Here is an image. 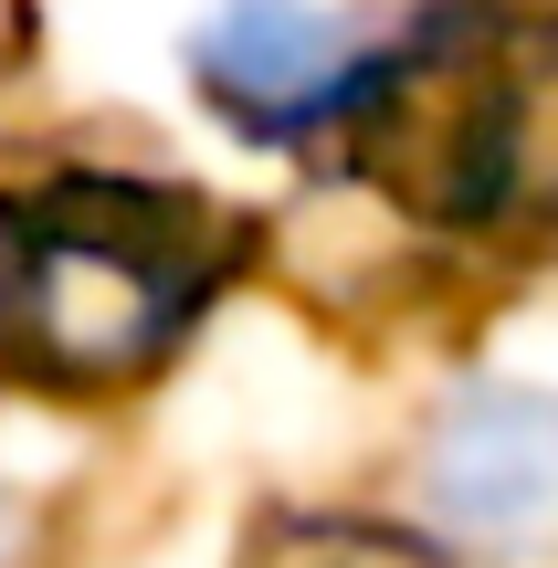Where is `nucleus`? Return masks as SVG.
<instances>
[{"instance_id":"nucleus-1","label":"nucleus","mask_w":558,"mask_h":568,"mask_svg":"<svg viewBox=\"0 0 558 568\" xmlns=\"http://www.w3.org/2000/svg\"><path fill=\"white\" fill-rule=\"evenodd\" d=\"M222 274L201 201L126 180H63L0 222V337L42 379H138Z\"/></svg>"},{"instance_id":"nucleus-5","label":"nucleus","mask_w":558,"mask_h":568,"mask_svg":"<svg viewBox=\"0 0 558 568\" xmlns=\"http://www.w3.org/2000/svg\"><path fill=\"white\" fill-rule=\"evenodd\" d=\"M264 568H422L400 537H337V527H316V537H285Z\"/></svg>"},{"instance_id":"nucleus-4","label":"nucleus","mask_w":558,"mask_h":568,"mask_svg":"<svg viewBox=\"0 0 558 568\" xmlns=\"http://www.w3.org/2000/svg\"><path fill=\"white\" fill-rule=\"evenodd\" d=\"M464 222H538V232H558V42L485 53Z\"/></svg>"},{"instance_id":"nucleus-2","label":"nucleus","mask_w":558,"mask_h":568,"mask_svg":"<svg viewBox=\"0 0 558 568\" xmlns=\"http://www.w3.org/2000/svg\"><path fill=\"white\" fill-rule=\"evenodd\" d=\"M422 506L464 548H558V400L548 389H464L422 443Z\"/></svg>"},{"instance_id":"nucleus-3","label":"nucleus","mask_w":558,"mask_h":568,"mask_svg":"<svg viewBox=\"0 0 558 568\" xmlns=\"http://www.w3.org/2000/svg\"><path fill=\"white\" fill-rule=\"evenodd\" d=\"M190 63H201V95L243 116L253 138H306V126H337L358 105L379 53L306 0H232Z\"/></svg>"}]
</instances>
